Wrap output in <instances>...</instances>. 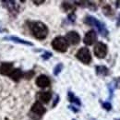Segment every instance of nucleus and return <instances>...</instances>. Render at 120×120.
Wrapping results in <instances>:
<instances>
[{"instance_id": "obj_19", "label": "nucleus", "mask_w": 120, "mask_h": 120, "mask_svg": "<svg viewBox=\"0 0 120 120\" xmlns=\"http://www.w3.org/2000/svg\"><path fill=\"white\" fill-rule=\"evenodd\" d=\"M51 56H52V54L49 53V52H46L45 55H43V58H44V59H48V58H50Z\"/></svg>"}, {"instance_id": "obj_5", "label": "nucleus", "mask_w": 120, "mask_h": 120, "mask_svg": "<svg viewBox=\"0 0 120 120\" xmlns=\"http://www.w3.org/2000/svg\"><path fill=\"white\" fill-rule=\"evenodd\" d=\"M107 45L102 43V42H98L93 49L94 55L98 57V58H105L107 55Z\"/></svg>"}, {"instance_id": "obj_15", "label": "nucleus", "mask_w": 120, "mask_h": 120, "mask_svg": "<svg viewBox=\"0 0 120 120\" xmlns=\"http://www.w3.org/2000/svg\"><path fill=\"white\" fill-rule=\"evenodd\" d=\"M62 68H63V65H62V64H58V65L55 68V69H54V74L56 76L58 75L60 73V71L62 70Z\"/></svg>"}, {"instance_id": "obj_1", "label": "nucleus", "mask_w": 120, "mask_h": 120, "mask_svg": "<svg viewBox=\"0 0 120 120\" xmlns=\"http://www.w3.org/2000/svg\"><path fill=\"white\" fill-rule=\"evenodd\" d=\"M30 30L32 32V34L34 35L35 38L39 39V40H43L45 39L47 34H48V28L45 23L41 22V21H36L31 23L30 25Z\"/></svg>"}, {"instance_id": "obj_2", "label": "nucleus", "mask_w": 120, "mask_h": 120, "mask_svg": "<svg viewBox=\"0 0 120 120\" xmlns=\"http://www.w3.org/2000/svg\"><path fill=\"white\" fill-rule=\"evenodd\" d=\"M85 23L96 27L98 31L101 33L102 36L106 37V36L108 35V30L105 28V24H103V23H102L101 21H99L97 19H95V18H93V17H91V16H88V17L85 19Z\"/></svg>"}, {"instance_id": "obj_10", "label": "nucleus", "mask_w": 120, "mask_h": 120, "mask_svg": "<svg viewBox=\"0 0 120 120\" xmlns=\"http://www.w3.org/2000/svg\"><path fill=\"white\" fill-rule=\"evenodd\" d=\"M31 111L36 115L42 116L45 113V108L44 107V105H42V103L36 102L34 105L31 106Z\"/></svg>"}, {"instance_id": "obj_11", "label": "nucleus", "mask_w": 120, "mask_h": 120, "mask_svg": "<svg viewBox=\"0 0 120 120\" xmlns=\"http://www.w3.org/2000/svg\"><path fill=\"white\" fill-rule=\"evenodd\" d=\"M51 93L49 91H43V92H40L39 95H38V98H39V101L40 103H45V104H47L50 100H51Z\"/></svg>"}, {"instance_id": "obj_9", "label": "nucleus", "mask_w": 120, "mask_h": 120, "mask_svg": "<svg viewBox=\"0 0 120 120\" xmlns=\"http://www.w3.org/2000/svg\"><path fill=\"white\" fill-rule=\"evenodd\" d=\"M13 70V65L11 63H3L0 66V74L9 76Z\"/></svg>"}, {"instance_id": "obj_23", "label": "nucleus", "mask_w": 120, "mask_h": 120, "mask_svg": "<svg viewBox=\"0 0 120 120\" xmlns=\"http://www.w3.org/2000/svg\"><path fill=\"white\" fill-rule=\"evenodd\" d=\"M115 120H120V119H115Z\"/></svg>"}, {"instance_id": "obj_7", "label": "nucleus", "mask_w": 120, "mask_h": 120, "mask_svg": "<svg viewBox=\"0 0 120 120\" xmlns=\"http://www.w3.org/2000/svg\"><path fill=\"white\" fill-rule=\"evenodd\" d=\"M97 41V34L94 30H89L83 39V42L86 45H92Z\"/></svg>"}, {"instance_id": "obj_18", "label": "nucleus", "mask_w": 120, "mask_h": 120, "mask_svg": "<svg viewBox=\"0 0 120 120\" xmlns=\"http://www.w3.org/2000/svg\"><path fill=\"white\" fill-rule=\"evenodd\" d=\"M63 7L65 8L66 10H68V9H74V8H73L71 5L68 4V3H63Z\"/></svg>"}, {"instance_id": "obj_16", "label": "nucleus", "mask_w": 120, "mask_h": 120, "mask_svg": "<svg viewBox=\"0 0 120 120\" xmlns=\"http://www.w3.org/2000/svg\"><path fill=\"white\" fill-rule=\"evenodd\" d=\"M10 39H12V40H14V41H17L18 43H21V44H24V45H32L31 43L26 42V41H23V40L19 39V38H16V37H12V38H10Z\"/></svg>"}, {"instance_id": "obj_20", "label": "nucleus", "mask_w": 120, "mask_h": 120, "mask_svg": "<svg viewBox=\"0 0 120 120\" xmlns=\"http://www.w3.org/2000/svg\"><path fill=\"white\" fill-rule=\"evenodd\" d=\"M115 82H116V86L119 88V85H120V78H116V80H115Z\"/></svg>"}, {"instance_id": "obj_3", "label": "nucleus", "mask_w": 120, "mask_h": 120, "mask_svg": "<svg viewBox=\"0 0 120 120\" xmlns=\"http://www.w3.org/2000/svg\"><path fill=\"white\" fill-rule=\"evenodd\" d=\"M52 46L55 50L61 52V53H64L68 50V44L66 40L65 37H62V36H58L56 38H55L52 42Z\"/></svg>"}, {"instance_id": "obj_17", "label": "nucleus", "mask_w": 120, "mask_h": 120, "mask_svg": "<svg viewBox=\"0 0 120 120\" xmlns=\"http://www.w3.org/2000/svg\"><path fill=\"white\" fill-rule=\"evenodd\" d=\"M103 107L105 108V110H107V111H110V110L112 109V105H111L110 103H108V102L104 103V104H103Z\"/></svg>"}, {"instance_id": "obj_22", "label": "nucleus", "mask_w": 120, "mask_h": 120, "mask_svg": "<svg viewBox=\"0 0 120 120\" xmlns=\"http://www.w3.org/2000/svg\"><path fill=\"white\" fill-rule=\"evenodd\" d=\"M120 25V16H119V19H118V22H117V26Z\"/></svg>"}, {"instance_id": "obj_14", "label": "nucleus", "mask_w": 120, "mask_h": 120, "mask_svg": "<svg viewBox=\"0 0 120 120\" xmlns=\"http://www.w3.org/2000/svg\"><path fill=\"white\" fill-rule=\"evenodd\" d=\"M68 99H69V101L71 102V103H75L76 105H80V101H79V98H77L75 95L72 93V92H68Z\"/></svg>"}, {"instance_id": "obj_12", "label": "nucleus", "mask_w": 120, "mask_h": 120, "mask_svg": "<svg viewBox=\"0 0 120 120\" xmlns=\"http://www.w3.org/2000/svg\"><path fill=\"white\" fill-rule=\"evenodd\" d=\"M9 77H10L13 80L19 81V80L23 77V72H22L20 69L16 68V69H13V70H12V72H11V74L9 75Z\"/></svg>"}, {"instance_id": "obj_21", "label": "nucleus", "mask_w": 120, "mask_h": 120, "mask_svg": "<svg viewBox=\"0 0 120 120\" xmlns=\"http://www.w3.org/2000/svg\"><path fill=\"white\" fill-rule=\"evenodd\" d=\"M44 2H45V1H43V0H42V1H33V3H34V4H38V5L43 4Z\"/></svg>"}, {"instance_id": "obj_4", "label": "nucleus", "mask_w": 120, "mask_h": 120, "mask_svg": "<svg viewBox=\"0 0 120 120\" xmlns=\"http://www.w3.org/2000/svg\"><path fill=\"white\" fill-rule=\"evenodd\" d=\"M76 56L80 62H82L84 64H89L91 61V55H90V50L86 47L80 48L78 51V53L76 54Z\"/></svg>"}, {"instance_id": "obj_8", "label": "nucleus", "mask_w": 120, "mask_h": 120, "mask_svg": "<svg viewBox=\"0 0 120 120\" xmlns=\"http://www.w3.org/2000/svg\"><path fill=\"white\" fill-rule=\"evenodd\" d=\"M36 84L40 88H46V87H48L50 85V79H49V78L47 76L41 75L37 78Z\"/></svg>"}, {"instance_id": "obj_6", "label": "nucleus", "mask_w": 120, "mask_h": 120, "mask_svg": "<svg viewBox=\"0 0 120 120\" xmlns=\"http://www.w3.org/2000/svg\"><path fill=\"white\" fill-rule=\"evenodd\" d=\"M66 40H67L68 45H76L80 42V36L77 31L72 30V31L68 32V34L66 36Z\"/></svg>"}, {"instance_id": "obj_13", "label": "nucleus", "mask_w": 120, "mask_h": 120, "mask_svg": "<svg viewBox=\"0 0 120 120\" xmlns=\"http://www.w3.org/2000/svg\"><path fill=\"white\" fill-rule=\"evenodd\" d=\"M96 73L100 76H107L109 74V69L105 66L96 67Z\"/></svg>"}]
</instances>
